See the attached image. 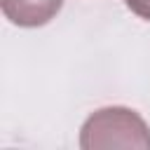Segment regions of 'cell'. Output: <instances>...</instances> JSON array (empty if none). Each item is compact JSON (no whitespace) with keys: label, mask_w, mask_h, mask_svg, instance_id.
<instances>
[{"label":"cell","mask_w":150,"mask_h":150,"mask_svg":"<svg viewBox=\"0 0 150 150\" xmlns=\"http://www.w3.org/2000/svg\"><path fill=\"white\" fill-rule=\"evenodd\" d=\"M82 150L103 148H136L150 150V127L127 105H105L94 110L80 127Z\"/></svg>","instance_id":"obj_1"},{"label":"cell","mask_w":150,"mask_h":150,"mask_svg":"<svg viewBox=\"0 0 150 150\" xmlns=\"http://www.w3.org/2000/svg\"><path fill=\"white\" fill-rule=\"evenodd\" d=\"M2 14L19 28H40L63 7V0H0Z\"/></svg>","instance_id":"obj_2"},{"label":"cell","mask_w":150,"mask_h":150,"mask_svg":"<svg viewBox=\"0 0 150 150\" xmlns=\"http://www.w3.org/2000/svg\"><path fill=\"white\" fill-rule=\"evenodd\" d=\"M127 9L134 12L138 19L143 21H150V0H124Z\"/></svg>","instance_id":"obj_3"}]
</instances>
